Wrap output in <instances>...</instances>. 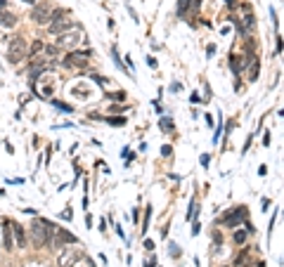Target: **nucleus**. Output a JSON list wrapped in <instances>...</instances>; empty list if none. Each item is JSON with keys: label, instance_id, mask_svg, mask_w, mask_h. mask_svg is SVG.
Instances as JSON below:
<instances>
[{"label": "nucleus", "instance_id": "1", "mask_svg": "<svg viewBox=\"0 0 284 267\" xmlns=\"http://www.w3.org/2000/svg\"><path fill=\"white\" fill-rule=\"evenodd\" d=\"M55 229H57L55 222H48V220L36 217L34 222H31V241H34L36 248H45V246H50L52 236H55Z\"/></svg>", "mask_w": 284, "mask_h": 267}, {"label": "nucleus", "instance_id": "2", "mask_svg": "<svg viewBox=\"0 0 284 267\" xmlns=\"http://www.w3.org/2000/svg\"><path fill=\"white\" fill-rule=\"evenodd\" d=\"M29 55V48H26V41L22 36H15L8 45V62L10 64H19L22 59Z\"/></svg>", "mask_w": 284, "mask_h": 267}, {"label": "nucleus", "instance_id": "3", "mask_svg": "<svg viewBox=\"0 0 284 267\" xmlns=\"http://www.w3.org/2000/svg\"><path fill=\"white\" fill-rule=\"evenodd\" d=\"M81 38H83V34H81V26L76 24V26H71L69 31H64V34H59L57 36V48L59 50H74L76 45L81 43Z\"/></svg>", "mask_w": 284, "mask_h": 267}, {"label": "nucleus", "instance_id": "4", "mask_svg": "<svg viewBox=\"0 0 284 267\" xmlns=\"http://www.w3.org/2000/svg\"><path fill=\"white\" fill-rule=\"evenodd\" d=\"M52 5L50 3H38L34 10H31V19H34V24H50V17H52Z\"/></svg>", "mask_w": 284, "mask_h": 267}, {"label": "nucleus", "instance_id": "5", "mask_svg": "<svg viewBox=\"0 0 284 267\" xmlns=\"http://www.w3.org/2000/svg\"><path fill=\"white\" fill-rule=\"evenodd\" d=\"M239 222H246V208L244 206L232 208L230 213H225V215L220 217V225H225V227H237Z\"/></svg>", "mask_w": 284, "mask_h": 267}, {"label": "nucleus", "instance_id": "6", "mask_svg": "<svg viewBox=\"0 0 284 267\" xmlns=\"http://www.w3.org/2000/svg\"><path fill=\"white\" fill-rule=\"evenodd\" d=\"M83 258V253L78 248H67V250H62L59 253V260H57V265L59 267H76V262Z\"/></svg>", "mask_w": 284, "mask_h": 267}, {"label": "nucleus", "instance_id": "7", "mask_svg": "<svg viewBox=\"0 0 284 267\" xmlns=\"http://www.w3.org/2000/svg\"><path fill=\"white\" fill-rule=\"evenodd\" d=\"M67 243H76V236L71 232H67V229L57 227V229H55V236H52V241H50V246H52V248H64Z\"/></svg>", "mask_w": 284, "mask_h": 267}, {"label": "nucleus", "instance_id": "8", "mask_svg": "<svg viewBox=\"0 0 284 267\" xmlns=\"http://www.w3.org/2000/svg\"><path fill=\"white\" fill-rule=\"evenodd\" d=\"M71 26H76L74 22L69 17H62V19H52L50 24H48V31L50 34H55V36H59V34H64V31H69Z\"/></svg>", "mask_w": 284, "mask_h": 267}, {"label": "nucleus", "instance_id": "9", "mask_svg": "<svg viewBox=\"0 0 284 267\" xmlns=\"http://www.w3.org/2000/svg\"><path fill=\"white\" fill-rule=\"evenodd\" d=\"M64 67H85L88 64V52H71L62 62Z\"/></svg>", "mask_w": 284, "mask_h": 267}, {"label": "nucleus", "instance_id": "10", "mask_svg": "<svg viewBox=\"0 0 284 267\" xmlns=\"http://www.w3.org/2000/svg\"><path fill=\"white\" fill-rule=\"evenodd\" d=\"M3 248L5 250L15 248V234H12V222H10V220L3 225Z\"/></svg>", "mask_w": 284, "mask_h": 267}, {"label": "nucleus", "instance_id": "11", "mask_svg": "<svg viewBox=\"0 0 284 267\" xmlns=\"http://www.w3.org/2000/svg\"><path fill=\"white\" fill-rule=\"evenodd\" d=\"M12 234H15V241H17L19 248H26V236H24V227L12 222Z\"/></svg>", "mask_w": 284, "mask_h": 267}, {"label": "nucleus", "instance_id": "12", "mask_svg": "<svg viewBox=\"0 0 284 267\" xmlns=\"http://www.w3.org/2000/svg\"><path fill=\"white\" fill-rule=\"evenodd\" d=\"M15 24H17V17H15L12 12L0 10V26H15Z\"/></svg>", "mask_w": 284, "mask_h": 267}, {"label": "nucleus", "instance_id": "13", "mask_svg": "<svg viewBox=\"0 0 284 267\" xmlns=\"http://www.w3.org/2000/svg\"><path fill=\"white\" fill-rule=\"evenodd\" d=\"M251 62V57H232V62H230V67H232V71L234 74H239L244 69V64H249Z\"/></svg>", "mask_w": 284, "mask_h": 267}, {"label": "nucleus", "instance_id": "14", "mask_svg": "<svg viewBox=\"0 0 284 267\" xmlns=\"http://www.w3.org/2000/svg\"><path fill=\"white\" fill-rule=\"evenodd\" d=\"M43 50H45V45H43V41H34V43H31V50H29V57L34 59L36 55H38V52H43Z\"/></svg>", "mask_w": 284, "mask_h": 267}, {"label": "nucleus", "instance_id": "15", "mask_svg": "<svg viewBox=\"0 0 284 267\" xmlns=\"http://www.w3.org/2000/svg\"><path fill=\"white\" fill-rule=\"evenodd\" d=\"M251 67H249V76H246V78H249V81H256V78H258V62H249Z\"/></svg>", "mask_w": 284, "mask_h": 267}, {"label": "nucleus", "instance_id": "16", "mask_svg": "<svg viewBox=\"0 0 284 267\" xmlns=\"http://www.w3.org/2000/svg\"><path fill=\"white\" fill-rule=\"evenodd\" d=\"M159 125H161V130H166V133H173V128H176V125H173V121H171V118H161L159 121Z\"/></svg>", "mask_w": 284, "mask_h": 267}, {"label": "nucleus", "instance_id": "17", "mask_svg": "<svg viewBox=\"0 0 284 267\" xmlns=\"http://www.w3.org/2000/svg\"><path fill=\"white\" fill-rule=\"evenodd\" d=\"M187 5H190V0H180V3H178V12L183 15L185 10H187Z\"/></svg>", "mask_w": 284, "mask_h": 267}, {"label": "nucleus", "instance_id": "18", "mask_svg": "<svg viewBox=\"0 0 284 267\" xmlns=\"http://www.w3.org/2000/svg\"><path fill=\"white\" fill-rule=\"evenodd\" d=\"M109 123H111V125H121V123H125V118H109Z\"/></svg>", "mask_w": 284, "mask_h": 267}, {"label": "nucleus", "instance_id": "19", "mask_svg": "<svg viewBox=\"0 0 284 267\" xmlns=\"http://www.w3.org/2000/svg\"><path fill=\"white\" fill-rule=\"evenodd\" d=\"M111 97H114V100H125V92H114Z\"/></svg>", "mask_w": 284, "mask_h": 267}, {"label": "nucleus", "instance_id": "20", "mask_svg": "<svg viewBox=\"0 0 284 267\" xmlns=\"http://www.w3.org/2000/svg\"><path fill=\"white\" fill-rule=\"evenodd\" d=\"M171 151H173L171 147H164V149H161V154H164V156H171Z\"/></svg>", "mask_w": 284, "mask_h": 267}, {"label": "nucleus", "instance_id": "21", "mask_svg": "<svg viewBox=\"0 0 284 267\" xmlns=\"http://www.w3.org/2000/svg\"><path fill=\"white\" fill-rule=\"evenodd\" d=\"M145 267H157V260H154V258H150V260H147V265H145Z\"/></svg>", "mask_w": 284, "mask_h": 267}, {"label": "nucleus", "instance_id": "22", "mask_svg": "<svg viewBox=\"0 0 284 267\" xmlns=\"http://www.w3.org/2000/svg\"><path fill=\"white\" fill-rule=\"evenodd\" d=\"M5 5H8V0H0V10L5 8Z\"/></svg>", "mask_w": 284, "mask_h": 267}, {"label": "nucleus", "instance_id": "23", "mask_svg": "<svg viewBox=\"0 0 284 267\" xmlns=\"http://www.w3.org/2000/svg\"><path fill=\"white\" fill-rule=\"evenodd\" d=\"M85 265H88V267H95V265H92V262H90V260H88V262H85Z\"/></svg>", "mask_w": 284, "mask_h": 267}, {"label": "nucleus", "instance_id": "24", "mask_svg": "<svg viewBox=\"0 0 284 267\" xmlns=\"http://www.w3.org/2000/svg\"><path fill=\"white\" fill-rule=\"evenodd\" d=\"M24 3H31V5H34V3H36V0H24Z\"/></svg>", "mask_w": 284, "mask_h": 267}]
</instances>
